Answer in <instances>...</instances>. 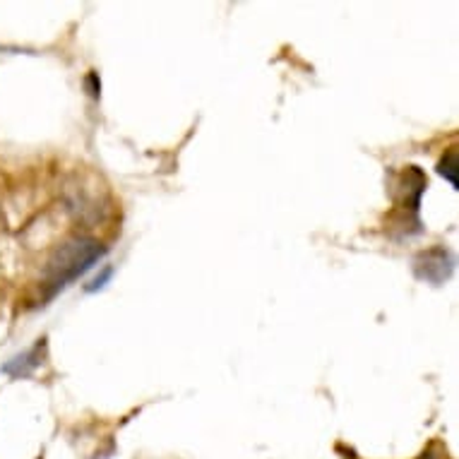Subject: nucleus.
Here are the masks:
<instances>
[{
  "mask_svg": "<svg viewBox=\"0 0 459 459\" xmlns=\"http://www.w3.org/2000/svg\"><path fill=\"white\" fill-rule=\"evenodd\" d=\"M104 255L106 246L91 236H70L61 246H56L46 263L44 281H41L46 301L82 277L84 272H90Z\"/></svg>",
  "mask_w": 459,
  "mask_h": 459,
  "instance_id": "obj_1",
  "label": "nucleus"
},
{
  "mask_svg": "<svg viewBox=\"0 0 459 459\" xmlns=\"http://www.w3.org/2000/svg\"><path fill=\"white\" fill-rule=\"evenodd\" d=\"M426 188H429V181H426V176H423L419 166H407L392 181V195H394V203H397L399 210L414 212V214L419 212Z\"/></svg>",
  "mask_w": 459,
  "mask_h": 459,
  "instance_id": "obj_2",
  "label": "nucleus"
},
{
  "mask_svg": "<svg viewBox=\"0 0 459 459\" xmlns=\"http://www.w3.org/2000/svg\"><path fill=\"white\" fill-rule=\"evenodd\" d=\"M452 270H455V257L447 248L443 246H433L429 250H421L414 257V272L416 277L429 281V284H445L450 279Z\"/></svg>",
  "mask_w": 459,
  "mask_h": 459,
  "instance_id": "obj_3",
  "label": "nucleus"
},
{
  "mask_svg": "<svg viewBox=\"0 0 459 459\" xmlns=\"http://www.w3.org/2000/svg\"><path fill=\"white\" fill-rule=\"evenodd\" d=\"M44 351H46V339H37V344H34V347L27 349L24 354L15 356L10 363H5V366H3V373H10V376H15V377L30 376L31 370L41 366Z\"/></svg>",
  "mask_w": 459,
  "mask_h": 459,
  "instance_id": "obj_4",
  "label": "nucleus"
},
{
  "mask_svg": "<svg viewBox=\"0 0 459 459\" xmlns=\"http://www.w3.org/2000/svg\"><path fill=\"white\" fill-rule=\"evenodd\" d=\"M457 169H459V152L457 147H452L450 152H445V157L437 161V174L443 176L445 181L450 183L452 188H457Z\"/></svg>",
  "mask_w": 459,
  "mask_h": 459,
  "instance_id": "obj_5",
  "label": "nucleus"
},
{
  "mask_svg": "<svg viewBox=\"0 0 459 459\" xmlns=\"http://www.w3.org/2000/svg\"><path fill=\"white\" fill-rule=\"evenodd\" d=\"M111 277H113V267H104V270H101V274H97V277L91 279L90 284L84 286V289H87L90 294H94V291H99V289H104L106 281H108Z\"/></svg>",
  "mask_w": 459,
  "mask_h": 459,
  "instance_id": "obj_6",
  "label": "nucleus"
},
{
  "mask_svg": "<svg viewBox=\"0 0 459 459\" xmlns=\"http://www.w3.org/2000/svg\"><path fill=\"white\" fill-rule=\"evenodd\" d=\"M419 459H440V457H437V455H433V452H429V455H423V457H419Z\"/></svg>",
  "mask_w": 459,
  "mask_h": 459,
  "instance_id": "obj_7",
  "label": "nucleus"
}]
</instances>
